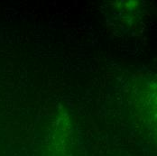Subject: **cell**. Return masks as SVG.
I'll use <instances>...</instances> for the list:
<instances>
[]
</instances>
